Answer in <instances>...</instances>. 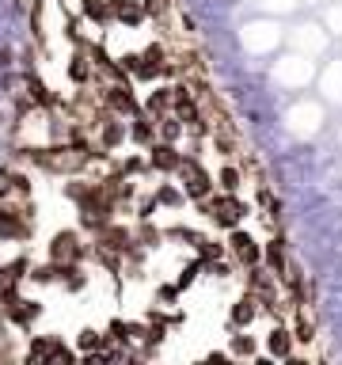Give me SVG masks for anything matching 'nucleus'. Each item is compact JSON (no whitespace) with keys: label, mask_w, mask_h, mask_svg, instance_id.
Returning <instances> with one entry per match:
<instances>
[{"label":"nucleus","mask_w":342,"mask_h":365,"mask_svg":"<svg viewBox=\"0 0 342 365\" xmlns=\"http://www.w3.org/2000/svg\"><path fill=\"white\" fill-rule=\"evenodd\" d=\"M122 68H125V76H133V80H160V76H167L171 73V57L164 46H141V50H130V53H122Z\"/></svg>","instance_id":"obj_1"},{"label":"nucleus","mask_w":342,"mask_h":365,"mask_svg":"<svg viewBox=\"0 0 342 365\" xmlns=\"http://www.w3.org/2000/svg\"><path fill=\"white\" fill-rule=\"evenodd\" d=\"M175 179H179V187L187 190V198L190 202H205L209 194H217V179L205 171L194 156H182V164L175 171Z\"/></svg>","instance_id":"obj_2"},{"label":"nucleus","mask_w":342,"mask_h":365,"mask_svg":"<svg viewBox=\"0 0 342 365\" xmlns=\"http://www.w3.org/2000/svg\"><path fill=\"white\" fill-rule=\"evenodd\" d=\"M202 205H205V213L213 217V225H221V228H239V221L247 217V205L239 202L232 190L209 194V198H205Z\"/></svg>","instance_id":"obj_3"},{"label":"nucleus","mask_w":342,"mask_h":365,"mask_svg":"<svg viewBox=\"0 0 342 365\" xmlns=\"http://www.w3.org/2000/svg\"><path fill=\"white\" fill-rule=\"evenodd\" d=\"M95 137H99V153H118L130 141V122H122V114H114V110H99Z\"/></svg>","instance_id":"obj_4"},{"label":"nucleus","mask_w":342,"mask_h":365,"mask_svg":"<svg viewBox=\"0 0 342 365\" xmlns=\"http://www.w3.org/2000/svg\"><path fill=\"white\" fill-rule=\"evenodd\" d=\"M0 240H31V210L19 205V198L0 205Z\"/></svg>","instance_id":"obj_5"},{"label":"nucleus","mask_w":342,"mask_h":365,"mask_svg":"<svg viewBox=\"0 0 342 365\" xmlns=\"http://www.w3.org/2000/svg\"><path fill=\"white\" fill-rule=\"evenodd\" d=\"M239 42H244L251 53H266V50H274V46L281 42V34H278V27H274L270 19H251L247 27L239 31Z\"/></svg>","instance_id":"obj_6"},{"label":"nucleus","mask_w":342,"mask_h":365,"mask_svg":"<svg viewBox=\"0 0 342 365\" xmlns=\"http://www.w3.org/2000/svg\"><path fill=\"white\" fill-rule=\"evenodd\" d=\"M228 259L239 262V267H259L262 262V244L251 232H244V228H232V236H228Z\"/></svg>","instance_id":"obj_7"},{"label":"nucleus","mask_w":342,"mask_h":365,"mask_svg":"<svg viewBox=\"0 0 342 365\" xmlns=\"http://www.w3.org/2000/svg\"><path fill=\"white\" fill-rule=\"evenodd\" d=\"M84 255H88L84 236L73 232V228H61V232L50 240V259H53V262H80Z\"/></svg>","instance_id":"obj_8"},{"label":"nucleus","mask_w":342,"mask_h":365,"mask_svg":"<svg viewBox=\"0 0 342 365\" xmlns=\"http://www.w3.org/2000/svg\"><path fill=\"white\" fill-rule=\"evenodd\" d=\"M103 107L114 110V114H122V118H133L137 110H141V103L133 99V91L125 80H118V84H110L107 80V88H103Z\"/></svg>","instance_id":"obj_9"},{"label":"nucleus","mask_w":342,"mask_h":365,"mask_svg":"<svg viewBox=\"0 0 342 365\" xmlns=\"http://www.w3.org/2000/svg\"><path fill=\"white\" fill-rule=\"evenodd\" d=\"M182 164V153H179V145H171V141H152L148 145V168L160 171V175H175Z\"/></svg>","instance_id":"obj_10"},{"label":"nucleus","mask_w":342,"mask_h":365,"mask_svg":"<svg viewBox=\"0 0 342 365\" xmlns=\"http://www.w3.org/2000/svg\"><path fill=\"white\" fill-rule=\"evenodd\" d=\"M293 350H296L293 327L274 324V327H270V335H266V354H270L274 361H293Z\"/></svg>","instance_id":"obj_11"},{"label":"nucleus","mask_w":342,"mask_h":365,"mask_svg":"<svg viewBox=\"0 0 342 365\" xmlns=\"http://www.w3.org/2000/svg\"><path fill=\"white\" fill-rule=\"evenodd\" d=\"M145 11V0H110V23H122V27H137Z\"/></svg>","instance_id":"obj_12"},{"label":"nucleus","mask_w":342,"mask_h":365,"mask_svg":"<svg viewBox=\"0 0 342 365\" xmlns=\"http://www.w3.org/2000/svg\"><path fill=\"white\" fill-rule=\"evenodd\" d=\"M259 312H262V308H259V301H255V293L247 289L232 308H228V324H232V327H251V324L259 319Z\"/></svg>","instance_id":"obj_13"},{"label":"nucleus","mask_w":342,"mask_h":365,"mask_svg":"<svg viewBox=\"0 0 342 365\" xmlns=\"http://www.w3.org/2000/svg\"><path fill=\"white\" fill-rule=\"evenodd\" d=\"M289 42L296 46V50H304V53H319V50L327 46L323 27H316V23H304V27H296V31L289 34Z\"/></svg>","instance_id":"obj_14"},{"label":"nucleus","mask_w":342,"mask_h":365,"mask_svg":"<svg viewBox=\"0 0 342 365\" xmlns=\"http://www.w3.org/2000/svg\"><path fill=\"white\" fill-rule=\"evenodd\" d=\"M308 76H312V65H308L304 57H281L278 80H285V84H293V88H301V84H308Z\"/></svg>","instance_id":"obj_15"},{"label":"nucleus","mask_w":342,"mask_h":365,"mask_svg":"<svg viewBox=\"0 0 342 365\" xmlns=\"http://www.w3.org/2000/svg\"><path fill=\"white\" fill-rule=\"evenodd\" d=\"M171 103H175V88H152L148 99L141 103V110L148 114V118H164V114L171 110Z\"/></svg>","instance_id":"obj_16"},{"label":"nucleus","mask_w":342,"mask_h":365,"mask_svg":"<svg viewBox=\"0 0 342 365\" xmlns=\"http://www.w3.org/2000/svg\"><path fill=\"white\" fill-rule=\"evenodd\" d=\"M91 73H95V61H91V50H80L68 57V80H76V84H88L91 80Z\"/></svg>","instance_id":"obj_17"},{"label":"nucleus","mask_w":342,"mask_h":365,"mask_svg":"<svg viewBox=\"0 0 342 365\" xmlns=\"http://www.w3.org/2000/svg\"><path fill=\"white\" fill-rule=\"evenodd\" d=\"M31 194V179L23 171H4L0 175V198H27Z\"/></svg>","instance_id":"obj_18"},{"label":"nucleus","mask_w":342,"mask_h":365,"mask_svg":"<svg viewBox=\"0 0 342 365\" xmlns=\"http://www.w3.org/2000/svg\"><path fill=\"white\" fill-rule=\"evenodd\" d=\"M38 358H61V361H68V358H73V350H65L57 339H34L31 361H38Z\"/></svg>","instance_id":"obj_19"},{"label":"nucleus","mask_w":342,"mask_h":365,"mask_svg":"<svg viewBox=\"0 0 342 365\" xmlns=\"http://www.w3.org/2000/svg\"><path fill=\"white\" fill-rule=\"evenodd\" d=\"M262 262L278 274V278H285V270H289V262H285V247L281 240H270V244H262Z\"/></svg>","instance_id":"obj_20"},{"label":"nucleus","mask_w":342,"mask_h":365,"mask_svg":"<svg viewBox=\"0 0 342 365\" xmlns=\"http://www.w3.org/2000/svg\"><path fill=\"white\" fill-rule=\"evenodd\" d=\"M130 141L133 145H152L156 141V130L148 125V114L145 110H137L133 118H130Z\"/></svg>","instance_id":"obj_21"},{"label":"nucleus","mask_w":342,"mask_h":365,"mask_svg":"<svg viewBox=\"0 0 342 365\" xmlns=\"http://www.w3.org/2000/svg\"><path fill=\"white\" fill-rule=\"evenodd\" d=\"M228 354H232V358H255L259 342L247 335V327H239V335H232V342H228Z\"/></svg>","instance_id":"obj_22"},{"label":"nucleus","mask_w":342,"mask_h":365,"mask_svg":"<svg viewBox=\"0 0 342 365\" xmlns=\"http://www.w3.org/2000/svg\"><path fill=\"white\" fill-rule=\"evenodd\" d=\"M133 240H137V247H160L164 232H160L156 225H148V217H141V225L133 228Z\"/></svg>","instance_id":"obj_23"},{"label":"nucleus","mask_w":342,"mask_h":365,"mask_svg":"<svg viewBox=\"0 0 342 365\" xmlns=\"http://www.w3.org/2000/svg\"><path fill=\"white\" fill-rule=\"evenodd\" d=\"M239 187H244V171H239L236 164H224L221 171H217V190H239Z\"/></svg>","instance_id":"obj_24"},{"label":"nucleus","mask_w":342,"mask_h":365,"mask_svg":"<svg viewBox=\"0 0 342 365\" xmlns=\"http://www.w3.org/2000/svg\"><path fill=\"white\" fill-rule=\"evenodd\" d=\"M182 202H187V190L182 187H167V182L156 187V205H182Z\"/></svg>","instance_id":"obj_25"},{"label":"nucleus","mask_w":342,"mask_h":365,"mask_svg":"<svg viewBox=\"0 0 342 365\" xmlns=\"http://www.w3.org/2000/svg\"><path fill=\"white\" fill-rule=\"evenodd\" d=\"M133 324H125V319H114V324L107 327V342H130L133 339Z\"/></svg>","instance_id":"obj_26"},{"label":"nucleus","mask_w":342,"mask_h":365,"mask_svg":"<svg viewBox=\"0 0 342 365\" xmlns=\"http://www.w3.org/2000/svg\"><path fill=\"white\" fill-rule=\"evenodd\" d=\"M76 342H80L84 350H95L99 342H107V335H99V331H91V327H88V331H80V339H76Z\"/></svg>","instance_id":"obj_27"},{"label":"nucleus","mask_w":342,"mask_h":365,"mask_svg":"<svg viewBox=\"0 0 342 365\" xmlns=\"http://www.w3.org/2000/svg\"><path fill=\"white\" fill-rule=\"evenodd\" d=\"M255 4H259L262 11H274V16H278V11H289L296 0H255Z\"/></svg>","instance_id":"obj_28"},{"label":"nucleus","mask_w":342,"mask_h":365,"mask_svg":"<svg viewBox=\"0 0 342 365\" xmlns=\"http://www.w3.org/2000/svg\"><path fill=\"white\" fill-rule=\"evenodd\" d=\"M327 23H331L335 31H342V8H331V11H327Z\"/></svg>","instance_id":"obj_29"},{"label":"nucleus","mask_w":342,"mask_h":365,"mask_svg":"<svg viewBox=\"0 0 342 365\" xmlns=\"http://www.w3.org/2000/svg\"><path fill=\"white\" fill-rule=\"evenodd\" d=\"M301 4H323V0H301Z\"/></svg>","instance_id":"obj_30"}]
</instances>
